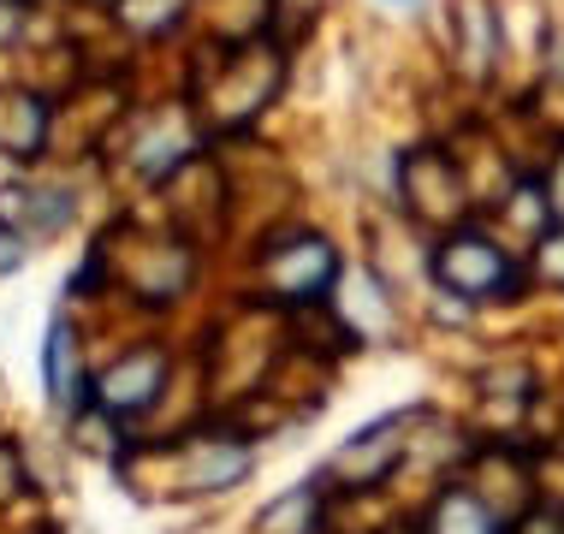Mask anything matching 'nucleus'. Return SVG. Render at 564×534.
Returning <instances> with one entry per match:
<instances>
[{"label":"nucleus","instance_id":"nucleus-6","mask_svg":"<svg viewBox=\"0 0 564 534\" xmlns=\"http://www.w3.org/2000/svg\"><path fill=\"white\" fill-rule=\"evenodd\" d=\"M434 534H494V516H487V505L476 493L452 487V493L434 505Z\"/></svg>","mask_w":564,"mask_h":534},{"label":"nucleus","instance_id":"nucleus-10","mask_svg":"<svg viewBox=\"0 0 564 534\" xmlns=\"http://www.w3.org/2000/svg\"><path fill=\"white\" fill-rule=\"evenodd\" d=\"M546 208H553V214H558V220H564V161H558V185H553V190H546Z\"/></svg>","mask_w":564,"mask_h":534},{"label":"nucleus","instance_id":"nucleus-4","mask_svg":"<svg viewBox=\"0 0 564 534\" xmlns=\"http://www.w3.org/2000/svg\"><path fill=\"white\" fill-rule=\"evenodd\" d=\"M155 386H161V357H131V362H119V369L108 374L101 404L108 410H137V404L155 399Z\"/></svg>","mask_w":564,"mask_h":534},{"label":"nucleus","instance_id":"nucleus-2","mask_svg":"<svg viewBox=\"0 0 564 534\" xmlns=\"http://www.w3.org/2000/svg\"><path fill=\"white\" fill-rule=\"evenodd\" d=\"M268 273H273V285H280V292H292V297H322L327 285H333V273H339V262H333L327 243H297V250L273 255Z\"/></svg>","mask_w":564,"mask_h":534},{"label":"nucleus","instance_id":"nucleus-9","mask_svg":"<svg viewBox=\"0 0 564 534\" xmlns=\"http://www.w3.org/2000/svg\"><path fill=\"white\" fill-rule=\"evenodd\" d=\"M541 268H546V273H553V280H558V285H564V232H553V238H546V243H541Z\"/></svg>","mask_w":564,"mask_h":534},{"label":"nucleus","instance_id":"nucleus-1","mask_svg":"<svg viewBox=\"0 0 564 534\" xmlns=\"http://www.w3.org/2000/svg\"><path fill=\"white\" fill-rule=\"evenodd\" d=\"M434 280L446 285V292H457V297H499V292H511L517 273H511V262H506V250H499V243L464 232V238L440 243Z\"/></svg>","mask_w":564,"mask_h":534},{"label":"nucleus","instance_id":"nucleus-8","mask_svg":"<svg viewBox=\"0 0 564 534\" xmlns=\"http://www.w3.org/2000/svg\"><path fill=\"white\" fill-rule=\"evenodd\" d=\"M315 523V487H297L292 499H280V505L262 511V528L268 534H303Z\"/></svg>","mask_w":564,"mask_h":534},{"label":"nucleus","instance_id":"nucleus-11","mask_svg":"<svg viewBox=\"0 0 564 534\" xmlns=\"http://www.w3.org/2000/svg\"><path fill=\"white\" fill-rule=\"evenodd\" d=\"M404 534H410V528H404Z\"/></svg>","mask_w":564,"mask_h":534},{"label":"nucleus","instance_id":"nucleus-7","mask_svg":"<svg viewBox=\"0 0 564 534\" xmlns=\"http://www.w3.org/2000/svg\"><path fill=\"white\" fill-rule=\"evenodd\" d=\"M243 469H250V451H238V446H226V451L208 446V451L191 464V481L203 487V493H220V487H232V481L243 476Z\"/></svg>","mask_w":564,"mask_h":534},{"label":"nucleus","instance_id":"nucleus-5","mask_svg":"<svg viewBox=\"0 0 564 534\" xmlns=\"http://www.w3.org/2000/svg\"><path fill=\"white\" fill-rule=\"evenodd\" d=\"M48 399L59 410L78 404V345H72L66 320H54V327H48Z\"/></svg>","mask_w":564,"mask_h":534},{"label":"nucleus","instance_id":"nucleus-3","mask_svg":"<svg viewBox=\"0 0 564 534\" xmlns=\"http://www.w3.org/2000/svg\"><path fill=\"white\" fill-rule=\"evenodd\" d=\"M399 457V422H380V427H369V434H357L350 446L333 457V476H345V481H380L387 476V464Z\"/></svg>","mask_w":564,"mask_h":534}]
</instances>
